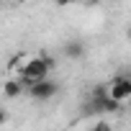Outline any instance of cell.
<instances>
[{"mask_svg": "<svg viewBox=\"0 0 131 131\" xmlns=\"http://www.w3.org/2000/svg\"><path fill=\"white\" fill-rule=\"evenodd\" d=\"M57 93H59V82H54L51 77L49 80H41V82H34L28 88V95L34 100H51Z\"/></svg>", "mask_w": 131, "mask_h": 131, "instance_id": "cell-1", "label": "cell"}, {"mask_svg": "<svg viewBox=\"0 0 131 131\" xmlns=\"http://www.w3.org/2000/svg\"><path fill=\"white\" fill-rule=\"evenodd\" d=\"M108 95L116 100V103H123L131 98V77H116L111 85H108Z\"/></svg>", "mask_w": 131, "mask_h": 131, "instance_id": "cell-2", "label": "cell"}, {"mask_svg": "<svg viewBox=\"0 0 131 131\" xmlns=\"http://www.w3.org/2000/svg\"><path fill=\"white\" fill-rule=\"evenodd\" d=\"M85 51H88V46H85V41H82V39H70L67 44L62 46V54L67 57V59H82V57H85Z\"/></svg>", "mask_w": 131, "mask_h": 131, "instance_id": "cell-3", "label": "cell"}, {"mask_svg": "<svg viewBox=\"0 0 131 131\" xmlns=\"http://www.w3.org/2000/svg\"><path fill=\"white\" fill-rule=\"evenodd\" d=\"M3 93H5V98H18L23 93V82L21 80H8L5 88H3Z\"/></svg>", "mask_w": 131, "mask_h": 131, "instance_id": "cell-4", "label": "cell"}, {"mask_svg": "<svg viewBox=\"0 0 131 131\" xmlns=\"http://www.w3.org/2000/svg\"><path fill=\"white\" fill-rule=\"evenodd\" d=\"M90 131H111V126H108L105 121H100V123H95V126H93Z\"/></svg>", "mask_w": 131, "mask_h": 131, "instance_id": "cell-5", "label": "cell"}, {"mask_svg": "<svg viewBox=\"0 0 131 131\" xmlns=\"http://www.w3.org/2000/svg\"><path fill=\"white\" fill-rule=\"evenodd\" d=\"M54 3H57V5H70L72 0H54Z\"/></svg>", "mask_w": 131, "mask_h": 131, "instance_id": "cell-6", "label": "cell"}, {"mask_svg": "<svg viewBox=\"0 0 131 131\" xmlns=\"http://www.w3.org/2000/svg\"><path fill=\"white\" fill-rule=\"evenodd\" d=\"M126 36H128V39H131V23H128V28H126Z\"/></svg>", "mask_w": 131, "mask_h": 131, "instance_id": "cell-7", "label": "cell"}]
</instances>
